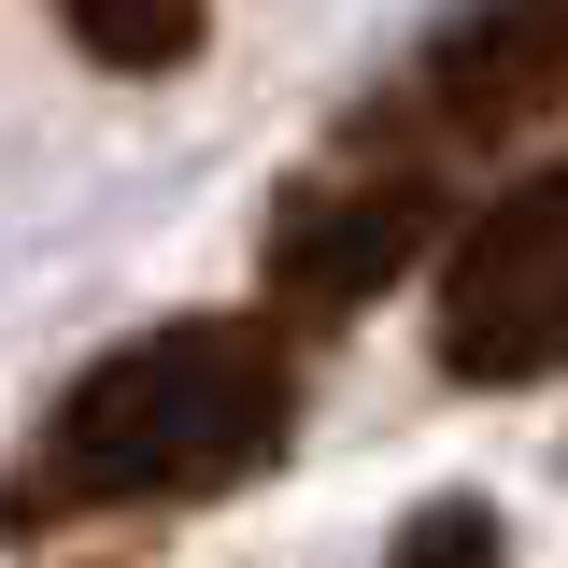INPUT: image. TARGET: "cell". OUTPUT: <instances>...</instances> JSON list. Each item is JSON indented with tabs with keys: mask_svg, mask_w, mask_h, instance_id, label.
I'll return each mask as SVG.
<instances>
[{
	"mask_svg": "<svg viewBox=\"0 0 568 568\" xmlns=\"http://www.w3.org/2000/svg\"><path fill=\"white\" fill-rule=\"evenodd\" d=\"M284 440H298V342L271 313H171L100 369H71V398L43 413V455L14 469V526L242 497Z\"/></svg>",
	"mask_w": 568,
	"mask_h": 568,
	"instance_id": "cell-1",
	"label": "cell"
},
{
	"mask_svg": "<svg viewBox=\"0 0 568 568\" xmlns=\"http://www.w3.org/2000/svg\"><path fill=\"white\" fill-rule=\"evenodd\" d=\"M440 242H455L440 171H327V185H284V213H271V313L284 327H342L413 256H440Z\"/></svg>",
	"mask_w": 568,
	"mask_h": 568,
	"instance_id": "cell-2",
	"label": "cell"
},
{
	"mask_svg": "<svg viewBox=\"0 0 568 568\" xmlns=\"http://www.w3.org/2000/svg\"><path fill=\"white\" fill-rule=\"evenodd\" d=\"M413 114L440 142H526L568 114V0H455L413 58Z\"/></svg>",
	"mask_w": 568,
	"mask_h": 568,
	"instance_id": "cell-3",
	"label": "cell"
},
{
	"mask_svg": "<svg viewBox=\"0 0 568 568\" xmlns=\"http://www.w3.org/2000/svg\"><path fill=\"white\" fill-rule=\"evenodd\" d=\"M555 256H568V142H555V156H526V171L440 242V313H469V298H497V284L555 271Z\"/></svg>",
	"mask_w": 568,
	"mask_h": 568,
	"instance_id": "cell-4",
	"label": "cell"
},
{
	"mask_svg": "<svg viewBox=\"0 0 568 568\" xmlns=\"http://www.w3.org/2000/svg\"><path fill=\"white\" fill-rule=\"evenodd\" d=\"M540 369H568V256L469 298V313H440V384L497 398V384H540Z\"/></svg>",
	"mask_w": 568,
	"mask_h": 568,
	"instance_id": "cell-5",
	"label": "cell"
},
{
	"mask_svg": "<svg viewBox=\"0 0 568 568\" xmlns=\"http://www.w3.org/2000/svg\"><path fill=\"white\" fill-rule=\"evenodd\" d=\"M58 29L100 71H185L200 29H213V0H58Z\"/></svg>",
	"mask_w": 568,
	"mask_h": 568,
	"instance_id": "cell-6",
	"label": "cell"
},
{
	"mask_svg": "<svg viewBox=\"0 0 568 568\" xmlns=\"http://www.w3.org/2000/svg\"><path fill=\"white\" fill-rule=\"evenodd\" d=\"M384 568H511V526H497L484 497H426L413 526L384 540Z\"/></svg>",
	"mask_w": 568,
	"mask_h": 568,
	"instance_id": "cell-7",
	"label": "cell"
}]
</instances>
